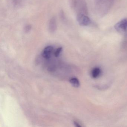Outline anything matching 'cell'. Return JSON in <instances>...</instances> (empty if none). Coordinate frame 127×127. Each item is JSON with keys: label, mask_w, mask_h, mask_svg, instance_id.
I'll use <instances>...</instances> for the list:
<instances>
[{"label": "cell", "mask_w": 127, "mask_h": 127, "mask_svg": "<svg viewBox=\"0 0 127 127\" xmlns=\"http://www.w3.org/2000/svg\"><path fill=\"white\" fill-rule=\"evenodd\" d=\"M70 1L71 6L77 15L84 14L87 15L88 10L85 0H70Z\"/></svg>", "instance_id": "1"}, {"label": "cell", "mask_w": 127, "mask_h": 127, "mask_svg": "<svg viewBox=\"0 0 127 127\" xmlns=\"http://www.w3.org/2000/svg\"><path fill=\"white\" fill-rule=\"evenodd\" d=\"M114 28L119 33L127 37V18H124L117 23Z\"/></svg>", "instance_id": "2"}, {"label": "cell", "mask_w": 127, "mask_h": 127, "mask_svg": "<svg viewBox=\"0 0 127 127\" xmlns=\"http://www.w3.org/2000/svg\"><path fill=\"white\" fill-rule=\"evenodd\" d=\"M77 20L79 24L82 26H88L91 22L90 19L87 15L84 14L77 15Z\"/></svg>", "instance_id": "3"}, {"label": "cell", "mask_w": 127, "mask_h": 127, "mask_svg": "<svg viewBox=\"0 0 127 127\" xmlns=\"http://www.w3.org/2000/svg\"><path fill=\"white\" fill-rule=\"evenodd\" d=\"M53 50V47L51 46H47L44 49L42 52V56L46 59L49 58L51 57Z\"/></svg>", "instance_id": "4"}, {"label": "cell", "mask_w": 127, "mask_h": 127, "mask_svg": "<svg viewBox=\"0 0 127 127\" xmlns=\"http://www.w3.org/2000/svg\"><path fill=\"white\" fill-rule=\"evenodd\" d=\"M49 30L52 33L55 32L57 28L56 20L55 17H53L50 19L49 23Z\"/></svg>", "instance_id": "5"}, {"label": "cell", "mask_w": 127, "mask_h": 127, "mask_svg": "<svg viewBox=\"0 0 127 127\" xmlns=\"http://www.w3.org/2000/svg\"><path fill=\"white\" fill-rule=\"evenodd\" d=\"M101 73V70L98 67H95L93 69L91 72V76L94 78H96L99 76Z\"/></svg>", "instance_id": "6"}, {"label": "cell", "mask_w": 127, "mask_h": 127, "mask_svg": "<svg viewBox=\"0 0 127 127\" xmlns=\"http://www.w3.org/2000/svg\"><path fill=\"white\" fill-rule=\"evenodd\" d=\"M69 82L73 86L76 88H78L80 86V82L78 79L76 78H72L70 79Z\"/></svg>", "instance_id": "7"}, {"label": "cell", "mask_w": 127, "mask_h": 127, "mask_svg": "<svg viewBox=\"0 0 127 127\" xmlns=\"http://www.w3.org/2000/svg\"><path fill=\"white\" fill-rule=\"evenodd\" d=\"M62 50V47H59L56 50L55 52V57H58L59 56L60 54H61V52Z\"/></svg>", "instance_id": "8"}, {"label": "cell", "mask_w": 127, "mask_h": 127, "mask_svg": "<svg viewBox=\"0 0 127 127\" xmlns=\"http://www.w3.org/2000/svg\"><path fill=\"white\" fill-rule=\"evenodd\" d=\"M32 27L31 25H27V26H26L25 27V28H24V32H26V33L29 32L31 30V29H32Z\"/></svg>", "instance_id": "9"}, {"label": "cell", "mask_w": 127, "mask_h": 127, "mask_svg": "<svg viewBox=\"0 0 127 127\" xmlns=\"http://www.w3.org/2000/svg\"><path fill=\"white\" fill-rule=\"evenodd\" d=\"M74 125L75 126L77 127H81V125L79 124L77 122H74Z\"/></svg>", "instance_id": "10"}]
</instances>
